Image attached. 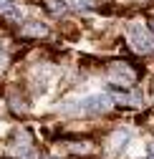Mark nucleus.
Segmentation results:
<instances>
[{"mask_svg":"<svg viewBox=\"0 0 154 159\" xmlns=\"http://www.w3.org/2000/svg\"><path fill=\"white\" fill-rule=\"evenodd\" d=\"M73 5L79 8V10H88V8L96 5V0H73Z\"/></svg>","mask_w":154,"mask_h":159,"instance_id":"nucleus-7","label":"nucleus"},{"mask_svg":"<svg viewBox=\"0 0 154 159\" xmlns=\"http://www.w3.org/2000/svg\"><path fill=\"white\" fill-rule=\"evenodd\" d=\"M111 106H114V98H111L109 93H96V96L84 98V101L79 104V111L86 114V116H99V114L109 111Z\"/></svg>","mask_w":154,"mask_h":159,"instance_id":"nucleus-3","label":"nucleus"},{"mask_svg":"<svg viewBox=\"0 0 154 159\" xmlns=\"http://www.w3.org/2000/svg\"><path fill=\"white\" fill-rule=\"evenodd\" d=\"M109 96L114 98V104H116V106H129V109H139L142 106V93L139 91H131L129 86L111 84L109 86Z\"/></svg>","mask_w":154,"mask_h":159,"instance_id":"nucleus-2","label":"nucleus"},{"mask_svg":"<svg viewBox=\"0 0 154 159\" xmlns=\"http://www.w3.org/2000/svg\"><path fill=\"white\" fill-rule=\"evenodd\" d=\"M109 76L114 78V84H119V86H131L134 81H137V71H134L129 63H121V61L109 66Z\"/></svg>","mask_w":154,"mask_h":159,"instance_id":"nucleus-4","label":"nucleus"},{"mask_svg":"<svg viewBox=\"0 0 154 159\" xmlns=\"http://www.w3.org/2000/svg\"><path fill=\"white\" fill-rule=\"evenodd\" d=\"M43 3H46V8H48L53 15H61V13L66 10V3H63V0H43Z\"/></svg>","mask_w":154,"mask_h":159,"instance_id":"nucleus-6","label":"nucleus"},{"mask_svg":"<svg viewBox=\"0 0 154 159\" xmlns=\"http://www.w3.org/2000/svg\"><path fill=\"white\" fill-rule=\"evenodd\" d=\"M23 33H25V35H35V38H41V35L48 33V28H46L43 23H35V20H33V23H25Z\"/></svg>","mask_w":154,"mask_h":159,"instance_id":"nucleus-5","label":"nucleus"},{"mask_svg":"<svg viewBox=\"0 0 154 159\" xmlns=\"http://www.w3.org/2000/svg\"><path fill=\"white\" fill-rule=\"evenodd\" d=\"M126 38H129L131 48L137 51V53H142V56L154 53V33H152L147 25H142V23H129V25H126Z\"/></svg>","mask_w":154,"mask_h":159,"instance_id":"nucleus-1","label":"nucleus"},{"mask_svg":"<svg viewBox=\"0 0 154 159\" xmlns=\"http://www.w3.org/2000/svg\"><path fill=\"white\" fill-rule=\"evenodd\" d=\"M149 159H154V144L149 147Z\"/></svg>","mask_w":154,"mask_h":159,"instance_id":"nucleus-8","label":"nucleus"}]
</instances>
